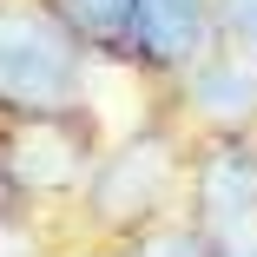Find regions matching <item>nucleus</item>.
<instances>
[{
    "mask_svg": "<svg viewBox=\"0 0 257 257\" xmlns=\"http://www.w3.org/2000/svg\"><path fill=\"white\" fill-rule=\"evenodd\" d=\"M185 204L204 237H237L257 224V132H211L185 165Z\"/></svg>",
    "mask_w": 257,
    "mask_h": 257,
    "instance_id": "nucleus-3",
    "label": "nucleus"
},
{
    "mask_svg": "<svg viewBox=\"0 0 257 257\" xmlns=\"http://www.w3.org/2000/svg\"><path fill=\"white\" fill-rule=\"evenodd\" d=\"M46 7L79 33L86 53H92V46H119L125 27H132V0H46Z\"/></svg>",
    "mask_w": 257,
    "mask_h": 257,
    "instance_id": "nucleus-7",
    "label": "nucleus"
},
{
    "mask_svg": "<svg viewBox=\"0 0 257 257\" xmlns=\"http://www.w3.org/2000/svg\"><path fill=\"white\" fill-rule=\"evenodd\" d=\"M185 112L204 132H257V60L218 40L204 60L185 66Z\"/></svg>",
    "mask_w": 257,
    "mask_h": 257,
    "instance_id": "nucleus-5",
    "label": "nucleus"
},
{
    "mask_svg": "<svg viewBox=\"0 0 257 257\" xmlns=\"http://www.w3.org/2000/svg\"><path fill=\"white\" fill-rule=\"evenodd\" d=\"M218 46V7L211 0H132V27L119 53L152 73H185Z\"/></svg>",
    "mask_w": 257,
    "mask_h": 257,
    "instance_id": "nucleus-4",
    "label": "nucleus"
},
{
    "mask_svg": "<svg viewBox=\"0 0 257 257\" xmlns=\"http://www.w3.org/2000/svg\"><path fill=\"white\" fill-rule=\"evenodd\" d=\"M92 257H211V237H204L191 218H159V224L106 237Z\"/></svg>",
    "mask_w": 257,
    "mask_h": 257,
    "instance_id": "nucleus-6",
    "label": "nucleus"
},
{
    "mask_svg": "<svg viewBox=\"0 0 257 257\" xmlns=\"http://www.w3.org/2000/svg\"><path fill=\"white\" fill-rule=\"evenodd\" d=\"M211 257H257V224H250V231H237V237H218V244H211Z\"/></svg>",
    "mask_w": 257,
    "mask_h": 257,
    "instance_id": "nucleus-9",
    "label": "nucleus"
},
{
    "mask_svg": "<svg viewBox=\"0 0 257 257\" xmlns=\"http://www.w3.org/2000/svg\"><path fill=\"white\" fill-rule=\"evenodd\" d=\"M7 204H14V191H7V178H0V218H7Z\"/></svg>",
    "mask_w": 257,
    "mask_h": 257,
    "instance_id": "nucleus-10",
    "label": "nucleus"
},
{
    "mask_svg": "<svg viewBox=\"0 0 257 257\" xmlns=\"http://www.w3.org/2000/svg\"><path fill=\"white\" fill-rule=\"evenodd\" d=\"M211 7H218V40L231 53L257 60V0H211Z\"/></svg>",
    "mask_w": 257,
    "mask_h": 257,
    "instance_id": "nucleus-8",
    "label": "nucleus"
},
{
    "mask_svg": "<svg viewBox=\"0 0 257 257\" xmlns=\"http://www.w3.org/2000/svg\"><path fill=\"white\" fill-rule=\"evenodd\" d=\"M185 165H191V152H178L172 132H139V139L112 145L106 159L86 172V211H92V224L106 237L159 224L165 204L185 191Z\"/></svg>",
    "mask_w": 257,
    "mask_h": 257,
    "instance_id": "nucleus-2",
    "label": "nucleus"
},
{
    "mask_svg": "<svg viewBox=\"0 0 257 257\" xmlns=\"http://www.w3.org/2000/svg\"><path fill=\"white\" fill-rule=\"evenodd\" d=\"M86 46L46 0H0V112L79 119Z\"/></svg>",
    "mask_w": 257,
    "mask_h": 257,
    "instance_id": "nucleus-1",
    "label": "nucleus"
}]
</instances>
